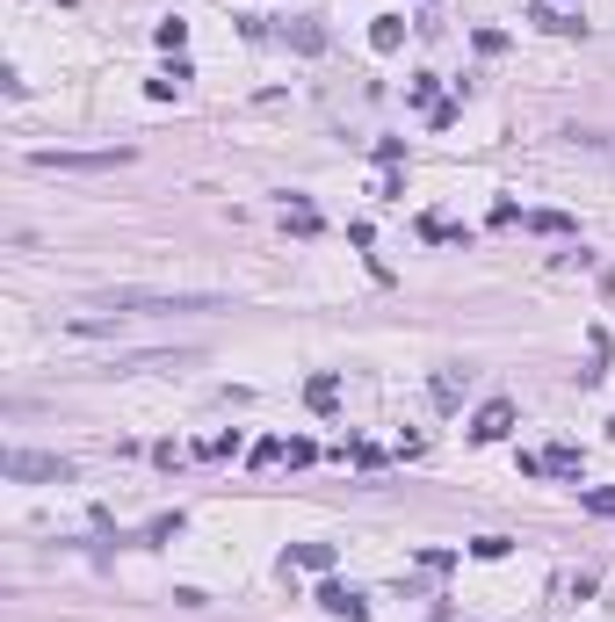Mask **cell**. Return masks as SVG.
Instances as JSON below:
<instances>
[{"label": "cell", "instance_id": "obj_7", "mask_svg": "<svg viewBox=\"0 0 615 622\" xmlns=\"http://www.w3.org/2000/svg\"><path fill=\"white\" fill-rule=\"evenodd\" d=\"M304 406H312V413H333V406H341V377H326V369H319V377L304 384Z\"/></svg>", "mask_w": 615, "mask_h": 622}, {"label": "cell", "instance_id": "obj_6", "mask_svg": "<svg viewBox=\"0 0 615 622\" xmlns=\"http://www.w3.org/2000/svg\"><path fill=\"white\" fill-rule=\"evenodd\" d=\"M319 608H326V615H348V622L369 615V601L355 594V586H319Z\"/></svg>", "mask_w": 615, "mask_h": 622}, {"label": "cell", "instance_id": "obj_10", "mask_svg": "<svg viewBox=\"0 0 615 622\" xmlns=\"http://www.w3.org/2000/svg\"><path fill=\"white\" fill-rule=\"evenodd\" d=\"M529 232H572V217H565V210H536Z\"/></svg>", "mask_w": 615, "mask_h": 622}, {"label": "cell", "instance_id": "obj_5", "mask_svg": "<svg viewBox=\"0 0 615 622\" xmlns=\"http://www.w3.org/2000/svg\"><path fill=\"white\" fill-rule=\"evenodd\" d=\"M529 22H543L550 37H587V22H579L572 8H558V0H536V8H529Z\"/></svg>", "mask_w": 615, "mask_h": 622}, {"label": "cell", "instance_id": "obj_3", "mask_svg": "<svg viewBox=\"0 0 615 622\" xmlns=\"http://www.w3.org/2000/svg\"><path fill=\"white\" fill-rule=\"evenodd\" d=\"M0 471L15 485H66L73 478V456H44V449H8L0 456Z\"/></svg>", "mask_w": 615, "mask_h": 622}, {"label": "cell", "instance_id": "obj_4", "mask_svg": "<svg viewBox=\"0 0 615 622\" xmlns=\"http://www.w3.org/2000/svg\"><path fill=\"white\" fill-rule=\"evenodd\" d=\"M507 434H514V406H507V398L478 406V420H471V442H507Z\"/></svg>", "mask_w": 615, "mask_h": 622}, {"label": "cell", "instance_id": "obj_11", "mask_svg": "<svg viewBox=\"0 0 615 622\" xmlns=\"http://www.w3.org/2000/svg\"><path fill=\"white\" fill-rule=\"evenodd\" d=\"M543 471H558V478H572V471H579V449H550V456H543Z\"/></svg>", "mask_w": 615, "mask_h": 622}, {"label": "cell", "instance_id": "obj_15", "mask_svg": "<svg viewBox=\"0 0 615 622\" xmlns=\"http://www.w3.org/2000/svg\"><path fill=\"white\" fill-rule=\"evenodd\" d=\"M608 434H615V420H608Z\"/></svg>", "mask_w": 615, "mask_h": 622}, {"label": "cell", "instance_id": "obj_8", "mask_svg": "<svg viewBox=\"0 0 615 622\" xmlns=\"http://www.w3.org/2000/svg\"><path fill=\"white\" fill-rule=\"evenodd\" d=\"M369 44H377V51H398V44H406V22H398V15H377V29H369Z\"/></svg>", "mask_w": 615, "mask_h": 622}, {"label": "cell", "instance_id": "obj_1", "mask_svg": "<svg viewBox=\"0 0 615 622\" xmlns=\"http://www.w3.org/2000/svg\"><path fill=\"white\" fill-rule=\"evenodd\" d=\"M160 311H225L218 290H145V283H116L87 297V319H160Z\"/></svg>", "mask_w": 615, "mask_h": 622}, {"label": "cell", "instance_id": "obj_2", "mask_svg": "<svg viewBox=\"0 0 615 622\" xmlns=\"http://www.w3.org/2000/svg\"><path fill=\"white\" fill-rule=\"evenodd\" d=\"M29 167H44V174H116V167H131V145H102V152H29Z\"/></svg>", "mask_w": 615, "mask_h": 622}, {"label": "cell", "instance_id": "obj_13", "mask_svg": "<svg viewBox=\"0 0 615 622\" xmlns=\"http://www.w3.org/2000/svg\"><path fill=\"white\" fill-rule=\"evenodd\" d=\"M587 514H601V521L615 514V485H601V492H587Z\"/></svg>", "mask_w": 615, "mask_h": 622}, {"label": "cell", "instance_id": "obj_14", "mask_svg": "<svg viewBox=\"0 0 615 622\" xmlns=\"http://www.w3.org/2000/svg\"><path fill=\"white\" fill-rule=\"evenodd\" d=\"M579 145H608V138H579ZM608 152H615V145H608Z\"/></svg>", "mask_w": 615, "mask_h": 622}, {"label": "cell", "instance_id": "obj_9", "mask_svg": "<svg viewBox=\"0 0 615 622\" xmlns=\"http://www.w3.org/2000/svg\"><path fill=\"white\" fill-rule=\"evenodd\" d=\"M290 565H304V572H326V565H333V543H297V550H290Z\"/></svg>", "mask_w": 615, "mask_h": 622}, {"label": "cell", "instance_id": "obj_12", "mask_svg": "<svg viewBox=\"0 0 615 622\" xmlns=\"http://www.w3.org/2000/svg\"><path fill=\"white\" fill-rule=\"evenodd\" d=\"M406 160V138H377V167H398Z\"/></svg>", "mask_w": 615, "mask_h": 622}]
</instances>
